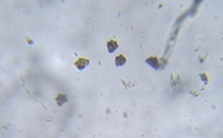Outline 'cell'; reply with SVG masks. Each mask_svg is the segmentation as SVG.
I'll use <instances>...</instances> for the list:
<instances>
[{"label":"cell","mask_w":223,"mask_h":138,"mask_svg":"<svg viewBox=\"0 0 223 138\" xmlns=\"http://www.w3.org/2000/svg\"><path fill=\"white\" fill-rule=\"evenodd\" d=\"M67 100H68V97L66 94H59L57 97V102L59 106H62L64 102H67Z\"/></svg>","instance_id":"obj_5"},{"label":"cell","mask_w":223,"mask_h":138,"mask_svg":"<svg viewBox=\"0 0 223 138\" xmlns=\"http://www.w3.org/2000/svg\"><path fill=\"white\" fill-rule=\"evenodd\" d=\"M75 67L77 68V69H78V70H84V69H85V68L87 67V66H89V64H90V61H89V60L87 59H83V58H78V59L76 60L75 61Z\"/></svg>","instance_id":"obj_1"},{"label":"cell","mask_w":223,"mask_h":138,"mask_svg":"<svg viewBox=\"0 0 223 138\" xmlns=\"http://www.w3.org/2000/svg\"><path fill=\"white\" fill-rule=\"evenodd\" d=\"M146 64H148L152 68H154V69H159L160 67L159 60H158V58H155V56H151V58L146 59Z\"/></svg>","instance_id":"obj_2"},{"label":"cell","mask_w":223,"mask_h":138,"mask_svg":"<svg viewBox=\"0 0 223 138\" xmlns=\"http://www.w3.org/2000/svg\"><path fill=\"white\" fill-rule=\"evenodd\" d=\"M125 62H127V59H125L124 55H117L115 58V64H116L117 67H122V66H124Z\"/></svg>","instance_id":"obj_4"},{"label":"cell","mask_w":223,"mask_h":138,"mask_svg":"<svg viewBox=\"0 0 223 138\" xmlns=\"http://www.w3.org/2000/svg\"><path fill=\"white\" fill-rule=\"evenodd\" d=\"M117 47H118V44H117L116 40H114V39L108 40V43H107V50H108V52L114 53L117 50Z\"/></svg>","instance_id":"obj_3"}]
</instances>
